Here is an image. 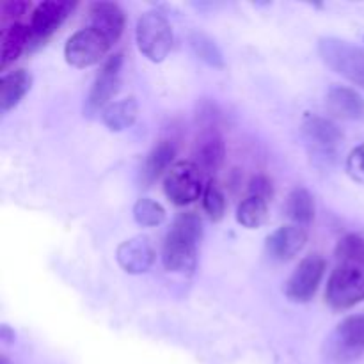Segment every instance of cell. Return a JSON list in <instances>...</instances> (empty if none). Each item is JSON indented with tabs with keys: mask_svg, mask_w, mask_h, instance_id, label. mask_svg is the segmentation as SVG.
Instances as JSON below:
<instances>
[{
	"mask_svg": "<svg viewBox=\"0 0 364 364\" xmlns=\"http://www.w3.org/2000/svg\"><path fill=\"white\" fill-rule=\"evenodd\" d=\"M201 238V219L196 213H180L164 240V269L174 274H191L198 263V244Z\"/></svg>",
	"mask_w": 364,
	"mask_h": 364,
	"instance_id": "cell-1",
	"label": "cell"
},
{
	"mask_svg": "<svg viewBox=\"0 0 364 364\" xmlns=\"http://www.w3.org/2000/svg\"><path fill=\"white\" fill-rule=\"evenodd\" d=\"M302 134L309 155L316 166L331 167L338 156V148L343 141V132L329 117L308 114L302 121Z\"/></svg>",
	"mask_w": 364,
	"mask_h": 364,
	"instance_id": "cell-2",
	"label": "cell"
},
{
	"mask_svg": "<svg viewBox=\"0 0 364 364\" xmlns=\"http://www.w3.org/2000/svg\"><path fill=\"white\" fill-rule=\"evenodd\" d=\"M318 53L323 63L352 82L364 89V50L345 39L326 36L318 39Z\"/></svg>",
	"mask_w": 364,
	"mask_h": 364,
	"instance_id": "cell-3",
	"label": "cell"
},
{
	"mask_svg": "<svg viewBox=\"0 0 364 364\" xmlns=\"http://www.w3.org/2000/svg\"><path fill=\"white\" fill-rule=\"evenodd\" d=\"M364 354V315L341 320L323 343V355L333 364H352Z\"/></svg>",
	"mask_w": 364,
	"mask_h": 364,
	"instance_id": "cell-4",
	"label": "cell"
},
{
	"mask_svg": "<svg viewBox=\"0 0 364 364\" xmlns=\"http://www.w3.org/2000/svg\"><path fill=\"white\" fill-rule=\"evenodd\" d=\"M173 27L159 11H148L137 20L135 43L142 55L151 63H162L173 48Z\"/></svg>",
	"mask_w": 364,
	"mask_h": 364,
	"instance_id": "cell-5",
	"label": "cell"
},
{
	"mask_svg": "<svg viewBox=\"0 0 364 364\" xmlns=\"http://www.w3.org/2000/svg\"><path fill=\"white\" fill-rule=\"evenodd\" d=\"M326 299L338 311L354 308L364 301V270L355 267L336 265L327 281Z\"/></svg>",
	"mask_w": 364,
	"mask_h": 364,
	"instance_id": "cell-6",
	"label": "cell"
},
{
	"mask_svg": "<svg viewBox=\"0 0 364 364\" xmlns=\"http://www.w3.org/2000/svg\"><path fill=\"white\" fill-rule=\"evenodd\" d=\"M203 171L192 162H178L164 178V194L173 205L185 206L203 196Z\"/></svg>",
	"mask_w": 364,
	"mask_h": 364,
	"instance_id": "cell-7",
	"label": "cell"
},
{
	"mask_svg": "<svg viewBox=\"0 0 364 364\" xmlns=\"http://www.w3.org/2000/svg\"><path fill=\"white\" fill-rule=\"evenodd\" d=\"M121 70H123V55L121 53H116L105 60L100 73L96 75L91 89H89L87 98H85L84 112L89 117L98 112L102 114V110L112 103V98L121 89Z\"/></svg>",
	"mask_w": 364,
	"mask_h": 364,
	"instance_id": "cell-8",
	"label": "cell"
},
{
	"mask_svg": "<svg viewBox=\"0 0 364 364\" xmlns=\"http://www.w3.org/2000/svg\"><path fill=\"white\" fill-rule=\"evenodd\" d=\"M110 43L95 28L85 27L75 32L64 46V59L70 66L84 70L98 64L110 50Z\"/></svg>",
	"mask_w": 364,
	"mask_h": 364,
	"instance_id": "cell-9",
	"label": "cell"
},
{
	"mask_svg": "<svg viewBox=\"0 0 364 364\" xmlns=\"http://www.w3.org/2000/svg\"><path fill=\"white\" fill-rule=\"evenodd\" d=\"M323 274H326V259L320 255L306 256L284 284L288 301L295 304H306L311 301L322 283Z\"/></svg>",
	"mask_w": 364,
	"mask_h": 364,
	"instance_id": "cell-10",
	"label": "cell"
},
{
	"mask_svg": "<svg viewBox=\"0 0 364 364\" xmlns=\"http://www.w3.org/2000/svg\"><path fill=\"white\" fill-rule=\"evenodd\" d=\"M77 7V2L70 0H45L38 4L36 9L32 11L31 16V48L32 46H41L48 38H52L60 25L68 20L73 9Z\"/></svg>",
	"mask_w": 364,
	"mask_h": 364,
	"instance_id": "cell-11",
	"label": "cell"
},
{
	"mask_svg": "<svg viewBox=\"0 0 364 364\" xmlns=\"http://www.w3.org/2000/svg\"><path fill=\"white\" fill-rule=\"evenodd\" d=\"M156 258L155 247L148 237H132L121 242L116 251V259L121 269L130 276H141L153 267Z\"/></svg>",
	"mask_w": 364,
	"mask_h": 364,
	"instance_id": "cell-12",
	"label": "cell"
},
{
	"mask_svg": "<svg viewBox=\"0 0 364 364\" xmlns=\"http://www.w3.org/2000/svg\"><path fill=\"white\" fill-rule=\"evenodd\" d=\"M308 242V230L295 224L277 228L267 237L265 251L276 262H290L294 259Z\"/></svg>",
	"mask_w": 364,
	"mask_h": 364,
	"instance_id": "cell-13",
	"label": "cell"
},
{
	"mask_svg": "<svg viewBox=\"0 0 364 364\" xmlns=\"http://www.w3.org/2000/svg\"><path fill=\"white\" fill-rule=\"evenodd\" d=\"M124 23H127V18L117 4L100 0L89 6V27L100 32L110 45L119 41Z\"/></svg>",
	"mask_w": 364,
	"mask_h": 364,
	"instance_id": "cell-14",
	"label": "cell"
},
{
	"mask_svg": "<svg viewBox=\"0 0 364 364\" xmlns=\"http://www.w3.org/2000/svg\"><path fill=\"white\" fill-rule=\"evenodd\" d=\"M194 155L196 166L203 173H215L223 166L224 156H226V146H224L223 135L219 134V128L199 130Z\"/></svg>",
	"mask_w": 364,
	"mask_h": 364,
	"instance_id": "cell-15",
	"label": "cell"
},
{
	"mask_svg": "<svg viewBox=\"0 0 364 364\" xmlns=\"http://www.w3.org/2000/svg\"><path fill=\"white\" fill-rule=\"evenodd\" d=\"M327 110L338 119L364 121V98L355 89L334 85L327 92Z\"/></svg>",
	"mask_w": 364,
	"mask_h": 364,
	"instance_id": "cell-16",
	"label": "cell"
},
{
	"mask_svg": "<svg viewBox=\"0 0 364 364\" xmlns=\"http://www.w3.org/2000/svg\"><path fill=\"white\" fill-rule=\"evenodd\" d=\"M32 75L27 70L9 71L0 80V112H9L31 91Z\"/></svg>",
	"mask_w": 364,
	"mask_h": 364,
	"instance_id": "cell-17",
	"label": "cell"
},
{
	"mask_svg": "<svg viewBox=\"0 0 364 364\" xmlns=\"http://www.w3.org/2000/svg\"><path fill=\"white\" fill-rule=\"evenodd\" d=\"M174 156H176V148H174L173 142L160 141L159 144L153 146L151 151L146 155L144 164H142L141 183L144 185V187H151V185L155 183L156 178H159L164 171L169 169Z\"/></svg>",
	"mask_w": 364,
	"mask_h": 364,
	"instance_id": "cell-18",
	"label": "cell"
},
{
	"mask_svg": "<svg viewBox=\"0 0 364 364\" xmlns=\"http://www.w3.org/2000/svg\"><path fill=\"white\" fill-rule=\"evenodd\" d=\"M31 27L20 21H13L6 31L2 32V50H0V60L2 68L13 64L25 50H31Z\"/></svg>",
	"mask_w": 364,
	"mask_h": 364,
	"instance_id": "cell-19",
	"label": "cell"
},
{
	"mask_svg": "<svg viewBox=\"0 0 364 364\" xmlns=\"http://www.w3.org/2000/svg\"><path fill=\"white\" fill-rule=\"evenodd\" d=\"M102 123L109 128L110 132H123L130 128L137 121L139 105L135 98H123L112 102L102 110Z\"/></svg>",
	"mask_w": 364,
	"mask_h": 364,
	"instance_id": "cell-20",
	"label": "cell"
},
{
	"mask_svg": "<svg viewBox=\"0 0 364 364\" xmlns=\"http://www.w3.org/2000/svg\"><path fill=\"white\" fill-rule=\"evenodd\" d=\"M284 213L295 226L308 228L315 219V199L304 187H297L288 194Z\"/></svg>",
	"mask_w": 364,
	"mask_h": 364,
	"instance_id": "cell-21",
	"label": "cell"
},
{
	"mask_svg": "<svg viewBox=\"0 0 364 364\" xmlns=\"http://www.w3.org/2000/svg\"><path fill=\"white\" fill-rule=\"evenodd\" d=\"M269 219V203L258 198H245L237 208V223L247 230H258Z\"/></svg>",
	"mask_w": 364,
	"mask_h": 364,
	"instance_id": "cell-22",
	"label": "cell"
},
{
	"mask_svg": "<svg viewBox=\"0 0 364 364\" xmlns=\"http://www.w3.org/2000/svg\"><path fill=\"white\" fill-rule=\"evenodd\" d=\"M334 256H336L338 265L355 267V269L364 270V238L355 233L347 235L338 242Z\"/></svg>",
	"mask_w": 364,
	"mask_h": 364,
	"instance_id": "cell-23",
	"label": "cell"
},
{
	"mask_svg": "<svg viewBox=\"0 0 364 364\" xmlns=\"http://www.w3.org/2000/svg\"><path fill=\"white\" fill-rule=\"evenodd\" d=\"M188 45H191L192 52H194V55L199 60H203V63L212 68H224L223 52H220L217 43L210 36L198 31L191 32V36H188Z\"/></svg>",
	"mask_w": 364,
	"mask_h": 364,
	"instance_id": "cell-24",
	"label": "cell"
},
{
	"mask_svg": "<svg viewBox=\"0 0 364 364\" xmlns=\"http://www.w3.org/2000/svg\"><path fill=\"white\" fill-rule=\"evenodd\" d=\"M134 219L142 228H156L166 220V208L159 201L141 198L134 205Z\"/></svg>",
	"mask_w": 364,
	"mask_h": 364,
	"instance_id": "cell-25",
	"label": "cell"
},
{
	"mask_svg": "<svg viewBox=\"0 0 364 364\" xmlns=\"http://www.w3.org/2000/svg\"><path fill=\"white\" fill-rule=\"evenodd\" d=\"M203 208H205L206 215L213 223H219L226 215V196H224V192L220 191V187L213 180H210L205 185V191H203Z\"/></svg>",
	"mask_w": 364,
	"mask_h": 364,
	"instance_id": "cell-26",
	"label": "cell"
},
{
	"mask_svg": "<svg viewBox=\"0 0 364 364\" xmlns=\"http://www.w3.org/2000/svg\"><path fill=\"white\" fill-rule=\"evenodd\" d=\"M219 109L213 102H208V100H203L198 105V127L199 130H210V128H219Z\"/></svg>",
	"mask_w": 364,
	"mask_h": 364,
	"instance_id": "cell-27",
	"label": "cell"
},
{
	"mask_svg": "<svg viewBox=\"0 0 364 364\" xmlns=\"http://www.w3.org/2000/svg\"><path fill=\"white\" fill-rule=\"evenodd\" d=\"M247 196L249 198H258L263 199V201H272L274 198V185L272 181L269 180L263 174H258V176H252L251 181L247 185Z\"/></svg>",
	"mask_w": 364,
	"mask_h": 364,
	"instance_id": "cell-28",
	"label": "cell"
},
{
	"mask_svg": "<svg viewBox=\"0 0 364 364\" xmlns=\"http://www.w3.org/2000/svg\"><path fill=\"white\" fill-rule=\"evenodd\" d=\"M347 173L352 180L364 185V144H359L350 151L347 159Z\"/></svg>",
	"mask_w": 364,
	"mask_h": 364,
	"instance_id": "cell-29",
	"label": "cell"
},
{
	"mask_svg": "<svg viewBox=\"0 0 364 364\" xmlns=\"http://www.w3.org/2000/svg\"><path fill=\"white\" fill-rule=\"evenodd\" d=\"M28 9V4L23 0H11L2 6V18L7 20H14V18H20L25 11Z\"/></svg>",
	"mask_w": 364,
	"mask_h": 364,
	"instance_id": "cell-30",
	"label": "cell"
},
{
	"mask_svg": "<svg viewBox=\"0 0 364 364\" xmlns=\"http://www.w3.org/2000/svg\"><path fill=\"white\" fill-rule=\"evenodd\" d=\"M0 340L4 341V343H13L14 341V331L11 329L9 326H2L0 327Z\"/></svg>",
	"mask_w": 364,
	"mask_h": 364,
	"instance_id": "cell-31",
	"label": "cell"
},
{
	"mask_svg": "<svg viewBox=\"0 0 364 364\" xmlns=\"http://www.w3.org/2000/svg\"><path fill=\"white\" fill-rule=\"evenodd\" d=\"M0 364H11V363L7 361V358H6V355H2V358H0Z\"/></svg>",
	"mask_w": 364,
	"mask_h": 364,
	"instance_id": "cell-32",
	"label": "cell"
}]
</instances>
